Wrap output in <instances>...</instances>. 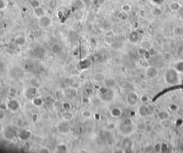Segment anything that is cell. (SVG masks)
Returning a JSON list of instances; mask_svg holds the SVG:
<instances>
[{"instance_id": "48", "label": "cell", "mask_w": 183, "mask_h": 153, "mask_svg": "<svg viewBox=\"0 0 183 153\" xmlns=\"http://www.w3.org/2000/svg\"><path fill=\"white\" fill-rule=\"evenodd\" d=\"M17 92V89H15V88H14V87H11V88H9V95H12V96L16 95Z\"/></svg>"}, {"instance_id": "52", "label": "cell", "mask_w": 183, "mask_h": 153, "mask_svg": "<svg viewBox=\"0 0 183 153\" xmlns=\"http://www.w3.org/2000/svg\"><path fill=\"white\" fill-rule=\"evenodd\" d=\"M62 107H63V108H64L65 110H69V109H70V108H71V106H70V105H69L68 102L63 103Z\"/></svg>"}, {"instance_id": "53", "label": "cell", "mask_w": 183, "mask_h": 153, "mask_svg": "<svg viewBox=\"0 0 183 153\" xmlns=\"http://www.w3.org/2000/svg\"><path fill=\"white\" fill-rule=\"evenodd\" d=\"M76 95H77V90L73 88V89H71V91H70V96H71L72 97H75Z\"/></svg>"}, {"instance_id": "21", "label": "cell", "mask_w": 183, "mask_h": 153, "mask_svg": "<svg viewBox=\"0 0 183 153\" xmlns=\"http://www.w3.org/2000/svg\"><path fill=\"white\" fill-rule=\"evenodd\" d=\"M3 136L4 137V139H7V140H12L13 138H14V134L11 128H7L4 132Z\"/></svg>"}, {"instance_id": "42", "label": "cell", "mask_w": 183, "mask_h": 153, "mask_svg": "<svg viewBox=\"0 0 183 153\" xmlns=\"http://www.w3.org/2000/svg\"><path fill=\"white\" fill-rule=\"evenodd\" d=\"M147 50H148L146 49V48L143 47H141L139 48L137 52V54H138L139 55L143 56L144 54V53L146 52Z\"/></svg>"}, {"instance_id": "45", "label": "cell", "mask_w": 183, "mask_h": 153, "mask_svg": "<svg viewBox=\"0 0 183 153\" xmlns=\"http://www.w3.org/2000/svg\"><path fill=\"white\" fill-rule=\"evenodd\" d=\"M176 114L179 117L183 118V107H179L176 111Z\"/></svg>"}, {"instance_id": "40", "label": "cell", "mask_w": 183, "mask_h": 153, "mask_svg": "<svg viewBox=\"0 0 183 153\" xmlns=\"http://www.w3.org/2000/svg\"><path fill=\"white\" fill-rule=\"evenodd\" d=\"M178 108H179V106H178V104H176V103H171V104H169V110H171V111L175 112H176V111L178 110Z\"/></svg>"}, {"instance_id": "47", "label": "cell", "mask_w": 183, "mask_h": 153, "mask_svg": "<svg viewBox=\"0 0 183 153\" xmlns=\"http://www.w3.org/2000/svg\"><path fill=\"white\" fill-rule=\"evenodd\" d=\"M122 124L127 125H132V120L130 119V118H127V119H125L122 121Z\"/></svg>"}, {"instance_id": "39", "label": "cell", "mask_w": 183, "mask_h": 153, "mask_svg": "<svg viewBox=\"0 0 183 153\" xmlns=\"http://www.w3.org/2000/svg\"><path fill=\"white\" fill-rule=\"evenodd\" d=\"M168 150L169 148L166 142H161V152H166Z\"/></svg>"}, {"instance_id": "22", "label": "cell", "mask_w": 183, "mask_h": 153, "mask_svg": "<svg viewBox=\"0 0 183 153\" xmlns=\"http://www.w3.org/2000/svg\"><path fill=\"white\" fill-rule=\"evenodd\" d=\"M62 117H63L64 120L69 122V121H71L73 119L74 114H73L72 112H70L69 110H65V112L62 114Z\"/></svg>"}, {"instance_id": "12", "label": "cell", "mask_w": 183, "mask_h": 153, "mask_svg": "<svg viewBox=\"0 0 183 153\" xmlns=\"http://www.w3.org/2000/svg\"><path fill=\"white\" fill-rule=\"evenodd\" d=\"M58 130L62 134L68 133L69 131V124L67 123V121L62 122L58 125Z\"/></svg>"}, {"instance_id": "29", "label": "cell", "mask_w": 183, "mask_h": 153, "mask_svg": "<svg viewBox=\"0 0 183 153\" xmlns=\"http://www.w3.org/2000/svg\"><path fill=\"white\" fill-rule=\"evenodd\" d=\"M174 68L178 71V72L183 73V60L177 62L174 66Z\"/></svg>"}, {"instance_id": "54", "label": "cell", "mask_w": 183, "mask_h": 153, "mask_svg": "<svg viewBox=\"0 0 183 153\" xmlns=\"http://www.w3.org/2000/svg\"><path fill=\"white\" fill-rule=\"evenodd\" d=\"M5 117H6V114H5V112H4V111H3V110H1V109H0V120H4Z\"/></svg>"}, {"instance_id": "6", "label": "cell", "mask_w": 183, "mask_h": 153, "mask_svg": "<svg viewBox=\"0 0 183 153\" xmlns=\"http://www.w3.org/2000/svg\"><path fill=\"white\" fill-rule=\"evenodd\" d=\"M145 74L149 79H153V78L157 77L159 74V70L157 67H153V66H149L146 68Z\"/></svg>"}, {"instance_id": "15", "label": "cell", "mask_w": 183, "mask_h": 153, "mask_svg": "<svg viewBox=\"0 0 183 153\" xmlns=\"http://www.w3.org/2000/svg\"><path fill=\"white\" fill-rule=\"evenodd\" d=\"M92 64V62L90 60V59L89 58H86L82 60V61L79 63V65H80V70H87L88 69L89 67H90Z\"/></svg>"}, {"instance_id": "2", "label": "cell", "mask_w": 183, "mask_h": 153, "mask_svg": "<svg viewBox=\"0 0 183 153\" xmlns=\"http://www.w3.org/2000/svg\"><path fill=\"white\" fill-rule=\"evenodd\" d=\"M135 131V128L133 125H127L124 124H120L119 126V134H121L122 136L124 137H130L131 134H132Z\"/></svg>"}, {"instance_id": "1", "label": "cell", "mask_w": 183, "mask_h": 153, "mask_svg": "<svg viewBox=\"0 0 183 153\" xmlns=\"http://www.w3.org/2000/svg\"><path fill=\"white\" fill-rule=\"evenodd\" d=\"M165 81L167 83L169 84L170 85H175L179 82V75H178V72L175 70V68L173 69H169L166 72L165 75Z\"/></svg>"}, {"instance_id": "57", "label": "cell", "mask_w": 183, "mask_h": 153, "mask_svg": "<svg viewBox=\"0 0 183 153\" xmlns=\"http://www.w3.org/2000/svg\"><path fill=\"white\" fill-rule=\"evenodd\" d=\"M39 152H50V150L47 149V148H44V149H42L41 150L39 151Z\"/></svg>"}, {"instance_id": "8", "label": "cell", "mask_w": 183, "mask_h": 153, "mask_svg": "<svg viewBox=\"0 0 183 153\" xmlns=\"http://www.w3.org/2000/svg\"><path fill=\"white\" fill-rule=\"evenodd\" d=\"M7 105V108H8L9 110H10L11 112H17L20 108V103L18 102V101L14 100V99L10 100Z\"/></svg>"}, {"instance_id": "10", "label": "cell", "mask_w": 183, "mask_h": 153, "mask_svg": "<svg viewBox=\"0 0 183 153\" xmlns=\"http://www.w3.org/2000/svg\"><path fill=\"white\" fill-rule=\"evenodd\" d=\"M169 10L173 11V12H178L182 8V4L179 2H176V1H172L170 2V3L168 5Z\"/></svg>"}, {"instance_id": "17", "label": "cell", "mask_w": 183, "mask_h": 153, "mask_svg": "<svg viewBox=\"0 0 183 153\" xmlns=\"http://www.w3.org/2000/svg\"><path fill=\"white\" fill-rule=\"evenodd\" d=\"M93 79L95 81V82H103L106 79L105 75L102 72H96L94 73L93 75Z\"/></svg>"}, {"instance_id": "58", "label": "cell", "mask_w": 183, "mask_h": 153, "mask_svg": "<svg viewBox=\"0 0 183 153\" xmlns=\"http://www.w3.org/2000/svg\"><path fill=\"white\" fill-rule=\"evenodd\" d=\"M4 16V11L2 9V10H0V20H2V19H3Z\"/></svg>"}, {"instance_id": "50", "label": "cell", "mask_w": 183, "mask_h": 153, "mask_svg": "<svg viewBox=\"0 0 183 153\" xmlns=\"http://www.w3.org/2000/svg\"><path fill=\"white\" fill-rule=\"evenodd\" d=\"M153 130V126L152 125H146V127H145V132H151Z\"/></svg>"}, {"instance_id": "49", "label": "cell", "mask_w": 183, "mask_h": 153, "mask_svg": "<svg viewBox=\"0 0 183 153\" xmlns=\"http://www.w3.org/2000/svg\"><path fill=\"white\" fill-rule=\"evenodd\" d=\"M144 152H154V147L152 146V145H150V148H149V145L147 146L146 148H144Z\"/></svg>"}, {"instance_id": "3", "label": "cell", "mask_w": 183, "mask_h": 153, "mask_svg": "<svg viewBox=\"0 0 183 153\" xmlns=\"http://www.w3.org/2000/svg\"><path fill=\"white\" fill-rule=\"evenodd\" d=\"M139 95L137 93L134 91L130 92L126 96V102L127 105L130 107H135L137 105L139 101Z\"/></svg>"}, {"instance_id": "63", "label": "cell", "mask_w": 183, "mask_h": 153, "mask_svg": "<svg viewBox=\"0 0 183 153\" xmlns=\"http://www.w3.org/2000/svg\"><path fill=\"white\" fill-rule=\"evenodd\" d=\"M167 1H169V2H172V1H174V0H167Z\"/></svg>"}, {"instance_id": "37", "label": "cell", "mask_w": 183, "mask_h": 153, "mask_svg": "<svg viewBox=\"0 0 183 153\" xmlns=\"http://www.w3.org/2000/svg\"><path fill=\"white\" fill-rule=\"evenodd\" d=\"M29 4H30V6L32 7V9H35L36 7H39L41 6V4H40V3H39L38 0H31Z\"/></svg>"}, {"instance_id": "19", "label": "cell", "mask_w": 183, "mask_h": 153, "mask_svg": "<svg viewBox=\"0 0 183 153\" xmlns=\"http://www.w3.org/2000/svg\"><path fill=\"white\" fill-rule=\"evenodd\" d=\"M24 75L23 70L18 67H15L14 69L11 71V75L14 78H20L22 77Z\"/></svg>"}, {"instance_id": "28", "label": "cell", "mask_w": 183, "mask_h": 153, "mask_svg": "<svg viewBox=\"0 0 183 153\" xmlns=\"http://www.w3.org/2000/svg\"><path fill=\"white\" fill-rule=\"evenodd\" d=\"M32 102L33 104L34 105L36 106V107H41L44 103V101L41 97H34L32 100Z\"/></svg>"}, {"instance_id": "14", "label": "cell", "mask_w": 183, "mask_h": 153, "mask_svg": "<svg viewBox=\"0 0 183 153\" xmlns=\"http://www.w3.org/2000/svg\"><path fill=\"white\" fill-rule=\"evenodd\" d=\"M36 93V88L35 87H29L25 91V97L27 98L28 100H32L34 97H35V95Z\"/></svg>"}, {"instance_id": "62", "label": "cell", "mask_w": 183, "mask_h": 153, "mask_svg": "<svg viewBox=\"0 0 183 153\" xmlns=\"http://www.w3.org/2000/svg\"><path fill=\"white\" fill-rule=\"evenodd\" d=\"M141 1H142V2H146L147 0H141Z\"/></svg>"}, {"instance_id": "23", "label": "cell", "mask_w": 183, "mask_h": 153, "mask_svg": "<svg viewBox=\"0 0 183 153\" xmlns=\"http://www.w3.org/2000/svg\"><path fill=\"white\" fill-rule=\"evenodd\" d=\"M31 136L30 132L27 130H22L19 133V137L21 140H27Z\"/></svg>"}, {"instance_id": "13", "label": "cell", "mask_w": 183, "mask_h": 153, "mask_svg": "<svg viewBox=\"0 0 183 153\" xmlns=\"http://www.w3.org/2000/svg\"><path fill=\"white\" fill-rule=\"evenodd\" d=\"M123 112L121 108L118 107H114L110 110V115L114 118H119L122 116Z\"/></svg>"}, {"instance_id": "4", "label": "cell", "mask_w": 183, "mask_h": 153, "mask_svg": "<svg viewBox=\"0 0 183 153\" xmlns=\"http://www.w3.org/2000/svg\"><path fill=\"white\" fill-rule=\"evenodd\" d=\"M121 145H122V150L126 151V152L132 150L134 146L132 140L129 137H125V139L122 140Z\"/></svg>"}, {"instance_id": "9", "label": "cell", "mask_w": 183, "mask_h": 153, "mask_svg": "<svg viewBox=\"0 0 183 153\" xmlns=\"http://www.w3.org/2000/svg\"><path fill=\"white\" fill-rule=\"evenodd\" d=\"M157 116L159 120L162 121V122H166L168 120H169V118L171 117V114L169 113V112L167 111V110H161V111L158 112Z\"/></svg>"}, {"instance_id": "26", "label": "cell", "mask_w": 183, "mask_h": 153, "mask_svg": "<svg viewBox=\"0 0 183 153\" xmlns=\"http://www.w3.org/2000/svg\"><path fill=\"white\" fill-rule=\"evenodd\" d=\"M152 14L154 17H160L161 15H162L163 14V11L162 9L160 7H154L152 10Z\"/></svg>"}, {"instance_id": "7", "label": "cell", "mask_w": 183, "mask_h": 153, "mask_svg": "<svg viewBox=\"0 0 183 153\" xmlns=\"http://www.w3.org/2000/svg\"><path fill=\"white\" fill-rule=\"evenodd\" d=\"M137 112H138V114L141 117H148V116H150V114H152L150 113L148 105H146V104H142L141 105L139 106Z\"/></svg>"}, {"instance_id": "35", "label": "cell", "mask_w": 183, "mask_h": 153, "mask_svg": "<svg viewBox=\"0 0 183 153\" xmlns=\"http://www.w3.org/2000/svg\"><path fill=\"white\" fill-rule=\"evenodd\" d=\"M57 5H58V2L57 0H51L48 2V6L51 9H55L57 7Z\"/></svg>"}, {"instance_id": "25", "label": "cell", "mask_w": 183, "mask_h": 153, "mask_svg": "<svg viewBox=\"0 0 183 153\" xmlns=\"http://www.w3.org/2000/svg\"><path fill=\"white\" fill-rule=\"evenodd\" d=\"M62 51V46L59 43H54L52 46V52L54 54H57Z\"/></svg>"}, {"instance_id": "43", "label": "cell", "mask_w": 183, "mask_h": 153, "mask_svg": "<svg viewBox=\"0 0 183 153\" xmlns=\"http://www.w3.org/2000/svg\"><path fill=\"white\" fill-rule=\"evenodd\" d=\"M147 85H148V84H147V81L142 80L141 82V83H140V88H141L142 90L144 91L145 89H147Z\"/></svg>"}, {"instance_id": "60", "label": "cell", "mask_w": 183, "mask_h": 153, "mask_svg": "<svg viewBox=\"0 0 183 153\" xmlns=\"http://www.w3.org/2000/svg\"><path fill=\"white\" fill-rule=\"evenodd\" d=\"M180 142L183 145V134L181 135L180 137Z\"/></svg>"}, {"instance_id": "32", "label": "cell", "mask_w": 183, "mask_h": 153, "mask_svg": "<svg viewBox=\"0 0 183 153\" xmlns=\"http://www.w3.org/2000/svg\"><path fill=\"white\" fill-rule=\"evenodd\" d=\"M145 127H146V124L143 122H140V123H138L135 126V128L136 130L139 132H143V131L145 130Z\"/></svg>"}, {"instance_id": "46", "label": "cell", "mask_w": 183, "mask_h": 153, "mask_svg": "<svg viewBox=\"0 0 183 153\" xmlns=\"http://www.w3.org/2000/svg\"><path fill=\"white\" fill-rule=\"evenodd\" d=\"M143 58H144V60H149L150 59V58L152 57V55H151V54H150V51H149V50L146 52L144 53V54L143 56Z\"/></svg>"}, {"instance_id": "5", "label": "cell", "mask_w": 183, "mask_h": 153, "mask_svg": "<svg viewBox=\"0 0 183 153\" xmlns=\"http://www.w3.org/2000/svg\"><path fill=\"white\" fill-rule=\"evenodd\" d=\"M38 23H39V25L42 28H47L52 25V21L50 17L45 15L38 19Z\"/></svg>"}, {"instance_id": "56", "label": "cell", "mask_w": 183, "mask_h": 153, "mask_svg": "<svg viewBox=\"0 0 183 153\" xmlns=\"http://www.w3.org/2000/svg\"><path fill=\"white\" fill-rule=\"evenodd\" d=\"M38 115L36 114H34L33 115V117H32V121H33L34 123H35L36 120H37V119H38V117H37Z\"/></svg>"}, {"instance_id": "30", "label": "cell", "mask_w": 183, "mask_h": 153, "mask_svg": "<svg viewBox=\"0 0 183 153\" xmlns=\"http://www.w3.org/2000/svg\"><path fill=\"white\" fill-rule=\"evenodd\" d=\"M25 42H26V39H25V36H17V38L15 39V43H16L17 45H19V46L25 45Z\"/></svg>"}, {"instance_id": "27", "label": "cell", "mask_w": 183, "mask_h": 153, "mask_svg": "<svg viewBox=\"0 0 183 153\" xmlns=\"http://www.w3.org/2000/svg\"><path fill=\"white\" fill-rule=\"evenodd\" d=\"M75 20H77V21H79V22H80V21L83 20L84 12L82 11V9L75 11Z\"/></svg>"}, {"instance_id": "38", "label": "cell", "mask_w": 183, "mask_h": 153, "mask_svg": "<svg viewBox=\"0 0 183 153\" xmlns=\"http://www.w3.org/2000/svg\"><path fill=\"white\" fill-rule=\"evenodd\" d=\"M106 129L108 131H113L114 130H115L116 128V125L114 123H108L107 124V125L105 126Z\"/></svg>"}, {"instance_id": "44", "label": "cell", "mask_w": 183, "mask_h": 153, "mask_svg": "<svg viewBox=\"0 0 183 153\" xmlns=\"http://www.w3.org/2000/svg\"><path fill=\"white\" fill-rule=\"evenodd\" d=\"M82 115L84 117H86V118H89L92 116L91 112H89V110H84L82 112Z\"/></svg>"}, {"instance_id": "20", "label": "cell", "mask_w": 183, "mask_h": 153, "mask_svg": "<svg viewBox=\"0 0 183 153\" xmlns=\"http://www.w3.org/2000/svg\"><path fill=\"white\" fill-rule=\"evenodd\" d=\"M33 11H34V14L35 17H36L37 19H39L40 17H43V16L46 15L45 9L42 8L41 6L39 7H36V8L35 9H33Z\"/></svg>"}, {"instance_id": "51", "label": "cell", "mask_w": 183, "mask_h": 153, "mask_svg": "<svg viewBox=\"0 0 183 153\" xmlns=\"http://www.w3.org/2000/svg\"><path fill=\"white\" fill-rule=\"evenodd\" d=\"M0 109L3 110V111H6L7 109H8L7 105H6L4 103H0Z\"/></svg>"}, {"instance_id": "16", "label": "cell", "mask_w": 183, "mask_h": 153, "mask_svg": "<svg viewBox=\"0 0 183 153\" xmlns=\"http://www.w3.org/2000/svg\"><path fill=\"white\" fill-rule=\"evenodd\" d=\"M139 34L136 31H132L130 35H129V41L132 43V44H137L139 42Z\"/></svg>"}, {"instance_id": "33", "label": "cell", "mask_w": 183, "mask_h": 153, "mask_svg": "<svg viewBox=\"0 0 183 153\" xmlns=\"http://www.w3.org/2000/svg\"><path fill=\"white\" fill-rule=\"evenodd\" d=\"M56 150L57 152H66L67 151V148L64 144H61V145L57 146Z\"/></svg>"}, {"instance_id": "36", "label": "cell", "mask_w": 183, "mask_h": 153, "mask_svg": "<svg viewBox=\"0 0 183 153\" xmlns=\"http://www.w3.org/2000/svg\"><path fill=\"white\" fill-rule=\"evenodd\" d=\"M139 100L140 101L142 104H147V103L149 102V101H150V97H149L148 96H147V95H143L139 97Z\"/></svg>"}, {"instance_id": "59", "label": "cell", "mask_w": 183, "mask_h": 153, "mask_svg": "<svg viewBox=\"0 0 183 153\" xmlns=\"http://www.w3.org/2000/svg\"><path fill=\"white\" fill-rule=\"evenodd\" d=\"M106 3V0H99V4L100 5H104Z\"/></svg>"}, {"instance_id": "41", "label": "cell", "mask_w": 183, "mask_h": 153, "mask_svg": "<svg viewBox=\"0 0 183 153\" xmlns=\"http://www.w3.org/2000/svg\"><path fill=\"white\" fill-rule=\"evenodd\" d=\"M153 147H154V152H161V142H157Z\"/></svg>"}, {"instance_id": "11", "label": "cell", "mask_w": 183, "mask_h": 153, "mask_svg": "<svg viewBox=\"0 0 183 153\" xmlns=\"http://www.w3.org/2000/svg\"><path fill=\"white\" fill-rule=\"evenodd\" d=\"M84 3L83 0H73L72 2V9L75 11H77V10H80L84 7Z\"/></svg>"}, {"instance_id": "61", "label": "cell", "mask_w": 183, "mask_h": 153, "mask_svg": "<svg viewBox=\"0 0 183 153\" xmlns=\"http://www.w3.org/2000/svg\"><path fill=\"white\" fill-rule=\"evenodd\" d=\"M44 2H49L50 1H51V0H43Z\"/></svg>"}, {"instance_id": "31", "label": "cell", "mask_w": 183, "mask_h": 153, "mask_svg": "<svg viewBox=\"0 0 183 153\" xmlns=\"http://www.w3.org/2000/svg\"><path fill=\"white\" fill-rule=\"evenodd\" d=\"M30 83L32 87H35V88H36V89H37V88H39V87H40V85H41V82H40L39 79H36V78H33V79H32Z\"/></svg>"}, {"instance_id": "18", "label": "cell", "mask_w": 183, "mask_h": 153, "mask_svg": "<svg viewBox=\"0 0 183 153\" xmlns=\"http://www.w3.org/2000/svg\"><path fill=\"white\" fill-rule=\"evenodd\" d=\"M105 86L107 89H113L117 85L116 80L113 78H107L105 80Z\"/></svg>"}, {"instance_id": "24", "label": "cell", "mask_w": 183, "mask_h": 153, "mask_svg": "<svg viewBox=\"0 0 183 153\" xmlns=\"http://www.w3.org/2000/svg\"><path fill=\"white\" fill-rule=\"evenodd\" d=\"M119 88H121L122 89H127L129 88H130L131 83L128 80L126 79H123V80L120 81L119 83Z\"/></svg>"}, {"instance_id": "34", "label": "cell", "mask_w": 183, "mask_h": 153, "mask_svg": "<svg viewBox=\"0 0 183 153\" xmlns=\"http://www.w3.org/2000/svg\"><path fill=\"white\" fill-rule=\"evenodd\" d=\"M121 9L122 11H124L125 13H128L132 11V6L129 4H125L121 7Z\"/></svg>"}, {"instance_id": "55", "label": "cell", "mask_w": 183, "mask_h": 153, "mask_svg": "<svg viewBox=\"0 0 183 153\" xmlns=\"http://www.w3.org/2000/svg\"><path fill=\"white\" fill-rule=\"evenodd\" d=\"M5 7V2L4 0H0V10H2Z\"/></svg>"}]
</instances>
